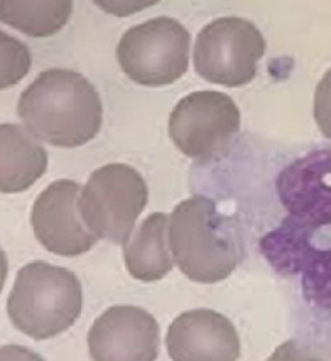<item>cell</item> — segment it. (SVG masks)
<instances>
[{"mask_svg": "<svg viewBox=\"0 0 331 361\" xmlns=\"http://www.w3.org/2000/svg\"><path fill=\"white\" fill-rule=\"evenodd\" d=\"M88 348L97 361H152L159 353V324L144 309L114 306L93 322Z\"/></svg>", "mask_w": 331, "mask_h": 361, "instance_id": "obj_10", "label": "cell"}, {"mask_svg": "<svg viewBox=\"0 0 331 361\" xmlns=\"http://www.w3.org/2000/svg\"><path fill=\"white\" fill-rule=\"evenodd\" d=\"M83 307L81 283L71 270L32 262L17 272L7 314L25 336L49 339L75 324Z\"/></svg>", "mask_w": 331, "mask_h": 361, "instance_id": "obj_3", "label": "cell"}, {"mask_svg": "<svg viewBox=\"0 0 331 361\" xmlns=\"http://www.w3.org/2000/svg\"><path fill=\"white\" fill-rule=\"evenodd\" d=\"M148 186L134 167L107 164L90 176L80 196V213L98 238L124 243L148 204Z\"/></svg>", "mask_w": 331, "mask_h": 361, "instance_id": "obj_5", "label": "cell"}, {"mask_svg": "<svg viewBox=\"0 0 331 361\" xmlns=\"http://www.w3.org/2000/svg\"><path fill=\"white\" fill-rule=\"evenodd\" d=\"M81 186L75 180H54L34 201L31 225L46 250L63 257L87 253L98 242L80 213Z\"/></svg>", "mask_w": 331, "mask_h": 361, "instance_id": "obj_9", "label": "cell"}, {"mask_svg": "<svg viewBox=\"0 0 331 361\" xmlns=\"http://www.w3.org/2000/svg\"><path fill=\"white\" fill-rule=\"evenodd\" d=\"M167 353L174 361H235L240 339L230 319L210 309L183 312L166 336Z\"/></svg>", "mask_w": 331, "mask_h": 361, "instance_id": "obj_12", "label": "cell"}, {"mask_svg": "<svg viewBox=\"0 0 331 361\" xmlns=\"http://www.w3.org/2000/svg\"><path fill=\"white\" fill-rule=\"evenodd\" d=\"M264 53L265 39L255 24L240 17H220L198 34L193 58L201 78L235 88L255 78Z\"/></svg>", "mask_w": 331, "mask_h": 361, "instance_id": "obj_6", "label": "cell"}, {"mask_svg": "<svg viewBox=\"0 0 331 361\" xmlns=\"http://www.w3.org/2000/svg\"><path fill=\"white\" fill-rule=\"evenodd\" d=\"M169 245L179 270L200 283L225 281L243 259L235 221L218 213L205 196L176 206L169 218Z\"/></svg>", "mask_w": 331, "mask_h": 361, "instance_id": "obj_2", "label": "cell"}, {"mask_svg": "<svg viewBox=\"0 0 331 361\" xmlns=\"http://www.w3.org/2000/svg\"><path fill=\"white\" fill-rule=\"evenodd\" d=\"M315 120L321 134L331 140V70L318 83L315 92Z\"/></svg>", "mask_w": 331, "mask_h": 361, "instance_id": "obj_17", "label": "cell"}, {"mask_svg": "<svg viewBox=\"0 0 331 361\" xmlns=\"http://www.w3.org/2000/svg\"><path fill=\"white\" fill-rule=\"evenodd\" d=\"M24 127L56 147H80L97 137L103 122L102 98L90 81L71 70L42 71L17 103Z\"/></svg>", "mask_w": 331, "mask_h": 361, "instance_id": "obj_1", "label": "cell"}, {"mask_svg": "<svg viewBox=\"0 0 331 361\" xmlns=\"http://www.w3.org/2000/svg\"><path fill=\"white\" fill-rule=\"evenodd\" d=\"M260 250L277 272L301 274L309 302L331 311V247L316 248L313 236L281 225L260 240Z\"/></svg>", "mask_w": 331, "mask_h": 361, "instance_id": "obj_11", "label": "cell"}, {"mask_svg": "<svg viewBox=\"0 0 331 361\" xmlns=\"http://www.w3.org/2000/svg\"><path fill=\"white\" fill-rule=\"evenodd\" d=\"M167 223L164 213H152L124 242V259L128 274L137 281L156 282L173 269L167 248Z\"/></svg>", "mask_w": 331, "mask_h": 361, "instance_id": "obj_14", "label": "cell"}, {"mask_svg": "<svg viewBox=\"0 0 331 361\" xmlns=\"http://www.w3.org/2000/svg\"><path fill=\"white\" fill-rule=\"evenodd\" d=\"M47 169L46 150L28 128L16 123L0 127V189L6 195L25 191Z\"/></svg>", "mask_w": 331, "mask_h": 361, "instance_id": "obj_13", "label": "cell"}, {"mask_svg": "<svg viewBox=\"0 0 331 361\" xmlns=\"http://www.w3.org/2000/svg\"><path fill=\"white\" fill-rule=\"evenodd\" d=\"M287 216L281 225L315 236L331 225V149H316L284 167L276 180Z\"/></svg>", "mask_w": 331, "mask_h": 361, "instance_id": "obj_8", "label": "cell"}, {"mask_svg": "<svg viewBox=\"0 0 331 361\" xmlns=\"http://www.w3.org/2000/svg\"><path fill=\"white\" fill-rule=\"evenodd\" d=\"M188 29L171 17H157L128 29L119 42L122 71L142 87H166L188 71Z\"/></svg>", "mask_w": 331, "mask_h": 361, "instance_id": "obj_4", "label": "cell"}, {"mask_svg": "<svg viewBox=\"0 0 331 361\" xmlns=\"http://www.w3.org/2000/svg\"><path fill=\"white\" fill-rule=\"evenodd\" d=\"M2 37V88H8L23 80L31 68V53L24 42H19L14 37L0 34Z\"/></svg>", "mask_w": 331, "mask_h": 361, "instance_id": "obj_16", "label": "cell"}, {"mask_svg": "<svg viewBox=\"0 0 331 361\" xmlns=\"http://www.w3.org/2000/svg\"><path fill=\"white\" fill-rule=\"evenodd\" d=\"M73 11L71 0H2V23L32 37L53 36L66 25Z\"/></svg>", "mask_w": 331, "mask_h": 361, "instance_id": "obj_15", "label": "cell"}, {"mask_svg": "<svg viewBox=\"0 0 331 361\" xmlns=\"http://www.w3.org/2000/svg\"><path fill=\"white\" fill-rule=\"evenodd\" d=\"M240 128V110L229 94L195 92L178 102L169 117L171 140L184 156L212 159L229 150Z\"/></svg>", "mask_w": 331, "mask_h": 361, "instance_id": "obj_7", "label": "cell"}]
</instances>
